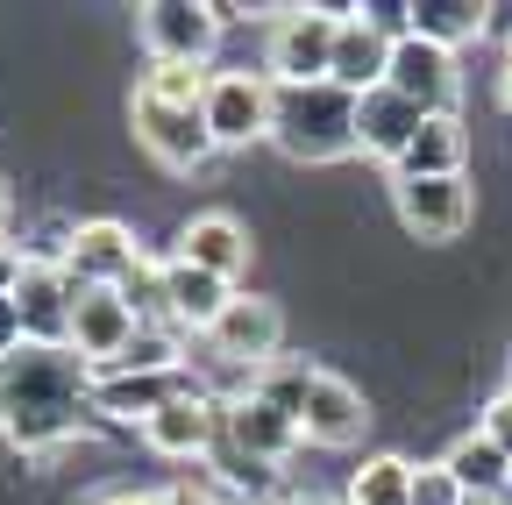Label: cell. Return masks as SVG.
<instances>
[{
  "label": "cell",
  "mask_w": 512,
  "mask_h": 505,
  "mask_svg": "<svg viewBox=\"0 0 512 505\" xmlns=\"http://www.w3.org/2000/svg\"><path fill=\"white\" fill-rule=\"evenodd\" d=\"M505 392H512V385H505Z\"/></svg>",
  "instance_id": "37"
},
{
  "label": "cell",
  "mask_w": 512,
  "mask_h": 505,
  "mask_svg": "<svg viewBox=\"0 0 512 505\" xmlns=\"http://www.w3.org/2000/svg\"><path fill=\"white\" fill-rule=\"evenodd\" d=\"M164 299H171V328L178 335H214V321L228 313V299H235V285L228 278H214V271H192V264H164Z\"/></svg>",
  "instance_id": "19"
},
{
  "label": "cell",
  "mask_w": 512,
  "mask_h": 505,
  "mask_svg": "<svg viewBox=\"0 0 512 505\" xmlns=\"http://www.w3.org/2000/svg\"><path fill=\"white\" fill-rule=\"evenodd\" d=\"M392 207L420 242H448L470 228V185L463 178H392Z\"/></svg>",
  "instance_id": "13"
},
{
  "label": "cell",
  "mask_w": 512,
  "mask_h": 505,
  "mask_svg": "<svg viewBox=\"0 0 512 505\" xmlns=\"http://www.w3.org/2000/svg\"><path fill=\"white\" fill-rule=\"evenodd\" d=\"M221 434H228V449H235V463H285L292 449H299V420H285L278 406H264L256 392H235L228 406H221Z\"/></svg>",
  "instance_id": "12"
},
{
  "label": "cell",
  "mask_w": 512,
  "mask_h": 505,
  "mask_svg": "<svg viewBox=\"0 0 512 505\" xmlns=\"http://www.w3.org/2000/svg\"><path fill=\"white\" fill-rule=\"evenodd\" d=\"M384 72H392V36H384L363 8H349V15H342V36H335V72H328V79L363 100V93L384 86Z\"/></svg>",
  "instance_id": "15"
},
{
  "label": "cell",
  "mask_w": 512,
  "mask_h": 505,
  "mask_svg": "<svg viewBox=\"0 0 512 505\" xmlns=\"http://www.w3.org/2000/svg\"><path fill=\"white\" fill-rule=\"evenodd\" d=\"M171 257L235 285V278L249 271V228L228 221V214H200V221H185V228H178V249H171Z\"/></svg>",
  "instance_id": "18"
},
{
  "label": "cell",
  "mask_w": 512,
  "mask_h": 505,
  "mask_svg": "<svg viewBox=\"0 0 512 505\" xmlns=\"http://www.w3.org/2000/svg\"><path fill=\"white\" fill-rule=\"evenodd\" d=\"M363 427H370L363 392L349 385V377L320 370V377H313V392H306V413H299V434H306V441H320V449H349Z\"/></svg>",
  "instance_id": "14"
},
{
  "label": "cell",
  "mask_w": 512,
  "mask_h": 505,
  "mask_svg": "<svg viewBox=\"0 0 512 505\" xmlns=\"http://www.w3.org/2000/svg\"><path fill=\"white\" fill-rule=\"evenodd\" d=\"M86 406H93V363L79 349L22 342L0 363V434L22 456H50L57 441H72Z\"/></svg>",
  "instance_id": "1"
},
{
  "label": "cell",
  "mask_w": 512,
  "mask_h": 505,
  "mask_svg": "<svg viewBox=\"0 0 512 505\" xmlns=\"http://www.w3.org/2000/svg\"><path fill=\"white\" fill-rule=\"evenodd\" d=\"M200 114H207V129H214L221 150L264 143V136H271V79H264V72H214Z\"/></svg>",
  "instance_id": "7"
},
{
  "label": "cell",
  "mask_w": 512,
  "mask_h": 505,
  "mask_svg": "<svg viewBox=\"0 0 512 505\" xmlns=\"http://www.w3.org/2000/svg\"><path fill=\"white\" fill-rule=\"evenodd\" d=\"M128 121H136V143L164 164V171H200L221 143L207 129V114L200 107H164L150 93H136V107H128Z\"/></svg>",
  "instance_id": "6"
},
{
  "label": "cell",
  "mask_w": 512,
  "mask_h": 505,
  "mask_svg": "<svg viewBox=\"0 0 512 505\" xmlns=\"http://www.w3.org/2000/svg\"><path fill=\"white\" fill-rule=\"evenodd\" d=\"M342 505H413V463L406 456H370L349 477V498Z\"/></svg>",
  "instance_id": "24"
},
{
  "label": "cell",
  "mask_w": 512,
  "mask_h": 505,
  "mask_svg": "<svg viewBox=\"0 0 512 505\" xmlns=\"http://www.w3.org/2000/svg\"><path fill=\"white\" fill-rule=\"evenodd\" d=\"M413 505H463V491H456V477L441 463H420L413 470Z\"/></svg>",
  "instance_id": "27"
},
{
  "label": "cell",
  "mask_w": 512,
  "mask_h": 505,
  "mask_svg": "<svg viewBox=\"0 0 512 505\" xmlns=\"http://www.w3.org/2000/svg\"><path fill=\"white\" fill-rule=\"evenodd\" d=\"M100 505H164V498H157V491H107Z\"/></svg>",
  "instance_id": "31"
},
{
  "label": "cell",
  "mask_w": 512,
  "mask_h": 505,
  "mask_svg": "<svg viewBox=\"0 0 512 505\" xmlns=\"http://www.w3.org/2000/svg\"><path fill=\"white\" fill-rule=\"evenodd\" d=\"M278 505H335V498H320V491H292V498H278Z\"/></svg>",
  "instance_id": "33"
},
{
  "label": "cell",
  "mask_w": 512,
  "mask_h": 505,
  "mask_svg": "<svg viewBox=\"0 0 512 505\" xmlns=\"http://www.w3.org/2000/svg\"><path fill=\"white\" fill-rule=\"evenodd\" d=\"M498 22H505V43H512V8H498Z\"/></svg>",
  "instance_id": "35"
},
{
  "label": "cell",
  "mask_w": 512,
  "mask_h": 505,
  "mask_svg": "<svg viewBox=\"0 0 512 505\" xmlns=\"http://www.w3.org/2000/svg\"><path fill=\"white\" fill-rule=\"evenodd\" d=\"M313 377H320L313 363H285V356H278L271 370H256V377H249V392L264 399V406H278L285 420H299V413H306V392H313Z\"/></svg>",
  "instance_id": "25"
},
{
  "label": "cell",
  "mask_w": 512,
  "mask_h": 505,
  "mask_svg": "<svg viewBox=\"0 0 512 505\" xmlns=\"http://www.w3.org/2000/svg\"><path fill=\"white\" fill-rule=\"evenodd\" d=\"M15 306H22L29 342H43V349H72V306H79V285L64 278V264L29 257V264H22V285H15Z\"/></svg>",
  "instance_id": "10"
},
{
  "label": "cell",
  "mask_w": 512,
  "mask_h": 505,
  "mask_svg": "<svg viewBox=\"0 0 512 505\" xmlns=\"http://www.w3.org/2000/svg\"><path fill=\"white\" fill-rule=\"evenodd\" d=\"M22 264H29V257H15V242L0 235V299H8V292L22 285Z\"/></svg>",
  "instance_id": "30"
},
{
  "label": "cell",
  "mask_w": 512,
  "mask_h": 505,
  "mask_svg": "<svg viewBox=\"0 0 512 505\" xmlns=\"http://www.w3.org/2000/svg\"><path fill=\"white\" fill-rule=\"evenodd\" d=\"M143 321H136V306H128L121 292H79V306H72V349L93 363V370H107L121 349H128V335H136Z\"/></svg>",
  "instance_id": "16"
},
{
  "label": "cell",
  "mask_w": 512,
  "mask_h": 505,
  "mask_svg": "<svg viewBox=\"0 0 512 505\" xmlns=\"http://www.w3.org/2000/svg\"><path fill=\"white\" fill-rule=\"evenodd\" d=\"M214 356L221 363H235V370H271L278 363V342H285V313L271 306V299H249V292H235L228 299V313H221V321H214Z\"/></svg>",
  "instance_id": "9"
},
{
  "label": "cell",
  "mask_w": 512,
  "mask_h": 505,
  "mask_svg": "<svg viewBox=\"0 0 512 505\" xmlns=\"http://www.w3.org/2000/svg\"><path fill=\"white\" fill-rule=\"evenodd\" d=\"M505 505H512V484H505Z\"/></svg>",
  "instance_id": "36"
},
{
  "label": "cell",
  "mask_w": 512,
  "mask_h": 505,
  "mask_svg": "<svg viewBox=\"0 0 512 505\" xmlns=\"http://www.w3.org/2000/svg\"><path fill=\"white\" fill-rule=\"evenodd\" d=\"M477 434L491 441V449H505V456H512V392H498V399L484 406V420H477Z\"/></svg>",
  "instance_id": "28"
},
{
  "label": "cell",
  "mask_w": 512,
  "mask_h": 505,
  "mask_svg": "<svg viewBox=\"0 0 512 505\" xmlns=\"http://www.w3.org/2000/svg\"><path fill=\"white\" fill-rule=\"evenodd\" d=\"M271 143L292 164L356 157V93H342L335 79H320V86H271Z\"/></svg>",
  "instance_id": "2"
},
{
  "label": "cell",
  "mask_w": 512,
  "mask_h": 505,
  "mask_svg": "<svg viewBox=\"0 0 512 505\" xmlns=\"http://www.w3.org/2000/svg\"><path fill=\"white\" fill-rule=\"evenodd\" d=\"M498 100H505V114H512V57H505V72H498Z\"/></svg>",
  "instance_id": "32"
},
{
  "label": "cell",
  "mask_w": 512,
  "mask_h": 505,
  "mask_svg": "<svg viewBox=\"0 0 512 505\" xmlns=\"http://www.w3.org/2000/svg\"><path fill=\"white\" fill-rule=\"evenodd\" d=\"M384 86H392L399 100H413L420 114H456V86H463L456 50H441V43H427V36L406 29L392 43V72H384Z\"/></svg>",
  "instance_id": "8"
},
{
  "label": "cell",
  "mask_w": 512,
  "mask_h": 505,
  "mask_svg": "<svg viewBox=\"0 0 512 505\" xmlns=\"http://www.w3.org/2000/svg\"><path fill=\"white\" fill-rule=\"evenodd\" d=\"M136 36L150 50V65H200L221 43V15L214 0H150V8H136Z\"/></svg>",
  "instance_id": "4"
},
{
  "label": "cell",
  "mask_w": 512,
  "mask_h": 505,
  "mask_svg": "<svg viewBox=\"0 0 512 505\" xmlns=\"http://www.w3.org/2000/svg\"><path fill=\"white\" fill-rule=\"evenodd\" d=\"M22 342H29V328H22V306H15V292H8V299H0V363H8Z\"/></svg>",
  "instance_id": "29"
},
{
  "label": "cell",
  "mask_w": 512,
  "mask_h": 505,
  "mask_svg": "<svg viewBox=\"0 0 512 505\" xmlns=\"http://www.w3.org/2000/svg\"><path fill=\"white\" fill-rule=\"evenodd\" d=\"M420 121H427V114H420L413 100H399L392 86H377V93L356 100V150L377 157V164H399L406 143L420 136Z\"/></svg>",
  "instance_id": "17"
},
{
  "label": "cell",
  "mask_w": 512,
  "mask_h": 505,
  "mask_svg": "<svg viewBox=\"0 0 512 505\" xmlns=\"http://www.w3.org/2000/svg\"><path fill=\"white\" fill-rule=\"evenodd\" d=\"M207 79H214V72H200V65H150L136 93H150V100H164V107H200V100H207Z\"/></svg>",
  "instance_id": "26"
},
{
  "label": "cell",
  "mask_w": 512,
  "mask_h": 505,
  "mask_svg": "<svg viewBox=\"0 0 512 505\" xmlns=\"http://www.w3.org/2000/svg\"><path fill=\"white\" fill-rule=\"evenodd\" d=\"M214 434H221V399H214V392H200V385L171 392V399L143 420V441H150L157 456H178V463L207 456V449H214Z\"/></svg>",
  "instance_id": "11"
},
{
  "label": "cell",
  "mask_w": 512,
  "mask_h": 505,
  "mask_svg": "<svg viewBox=\"0 0 512 505\" xmlns=\"http://www.w3.org/2000/svg\"><path fill=\"white\" fill-rule=\"evenodd\" d=\"M463 157H470V136L456 114H427L420 136L406 143V157L392 164V178H463Z\"/></svg>",
  "instance_id": "21"
},
{
  "label": "cell",
  "mask_w": 512,
  "mask_h": 505,
  "mask_svg": "<svg viewBox=\"0 0 512 505\" xmlns=\"http://www.w3.org/2000/svg\"><path fill=\"white\" fill-rule=\"evenodd\" d=\"M349 8H285L271 22V50H264V79L271 86H320L335 72V36H342Z\"/></svg>",
  "instance_id": "3"
},
{
  "label": "cell",
  "mask_w": 512,
  "mask_h": 505,
  "mask_svg": "<svg viewBox=\"0 0 512 505\" xmlns=\"http://www.w3.org/2000/svg\"><path fill=\"white\" fill-rule=\"evenodd\" d=\"M441 470L456 477L463 505H505V484H512V456H505V449H491L484 434H463L456 449L441 456Z\"/></svg>",
  "instance_id": "20"
},
{
  "label": "cell",
  "mask_w": 512,
  "mask_h": 505,
  "mask_svg": "<svg viewBox=\"0 0 512 505\" xmlns=\"http://www.w3.org/2000/svg\"><path fill=\"white\" fill-rule=\"evenodd\" d=\"M491 15H498V8H477V0H413V36H427V43H441V50H456V43L484 36Z\"/></svg>",
  "instance_id": "23"
},
{
  "label": "cell",
  "mask_w": 512,
  "mask_h": 505,
  "mask_svg": "<svg viewBox=\"0 0 512 505\" xmlns=\"http://www.w3.org/2000/svg\"><path fill=\"white\" fill-rule=\"evenodd\" d=\"M0 228H8V185H0Z\"/></svg>",
  "instance_id": "34"
},
{
  "label": "cell",
  "mask_w": 512,
  "mask_h": 505,
  "mask_svg": "<svg viewBox=\"0 0 512 505\" xmlns=\"http://www.w3.org/2000/svg\"><path fill=\"white\" fill-rule=\"evenodd\" d=\"M192 385V370H178V377H121V370H93V413H107V420H150L171 392H185Z\"/></svg>",
  "instance_id": "22"
},
{
  "label": "cell",
  "mask_w": 512,
  "mask_h": 505,
  "mask_svg": "<svg viewBox=\"0 0 512 505\" xmlns=\"http://www.w3.org/2000/svg\"><path fill=\"white\" fill-rule=\"evenodd\" d=\"M57 264H64V278H72L79 292H121L143 271V249H136V235H128L121 221H79L72 235H64Z\"/></svg>",
  "instance_id": "5"
}]
</instances>
